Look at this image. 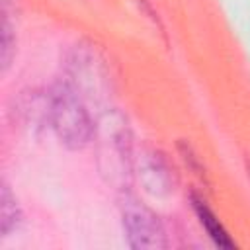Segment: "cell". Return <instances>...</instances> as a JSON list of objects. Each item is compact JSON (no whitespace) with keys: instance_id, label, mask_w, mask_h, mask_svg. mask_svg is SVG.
Masks as SVG:
<instances>
[{"instance_id":"1","label":"cell","mask_w":250,"mask_h":250,"mask_svg":"<svg viewBox=\"0 0 250 250\" xmlns=\"http://www.w3.org/2000/svg\"><path fill=\"white\" fill-rule=\"evenodd\" d=\"M94 141L98 145V164L102 174L107 178V182L117 184L119 191L125 189L135 164L131 129L125 117L113 107L100 111Z\"/></svg>"},{"instance_id":"2","label":"cell","mask_w":250,"mask_h":250,"mask_svg":"<svg viewBox=\"0 0 250 250\" xmlns=\"http://www.w3.org/2000/svg\"><path fill=\"white\" fill-rule=\"evenodd\" d=\"M51 129L70 150H82L94 141L96 121L86 102L61 78L49 90Z\"/></svg>"},{"instance_id":"3","label":"cell","mask_w":250,"mask_h":250,"mask_svg":"<svg viewBox=\"0 0 250 250\" xmlns=\"http://www.w3.org/2000/svg\"><path fill=\"white\" fill-rule=\"evenodd\" d=\"M109 70L104 64V59L90 45H76L66 59V72L62 80L86 102L88 107L107 109L109 100Z\"/></svg>"},{"instance_id":"4","label":"cell","mask_w":250,"mask_h":250,"mask_svg":"<svg viewBox=\"0 0 250 250\" xmlns=\"http://www.w3.org/2000/svg\"><path fill=\"white\" fill-rule=\"evenodd\" d=\"M119 213L127 244L135 250H160L168 246L160 217L135 193L119 191Z\"/></svg>"},{"instance_id":"5","label":"cell","mask_w":250,"mask_h":250,"mask_svg":"<svg viewBox=\"0 0 250 250\" xmlns=\"http://www.w3.org/2000/svg\"><path fill=\"white\" fill-rule=\"evenodd\" d=\"M133 172H137L143 188L152 197H166L176 189V174L168 158L154 148H143L135 156Z\"/></svg>"},{"instance_id":"6","label":"cell","mask_w":250,"mask_h":250,"mask_svg":"<svg viewBox=\"0 0 250 250\" xmlns=\"http://www.w3.org/2000/svg\"><path fill=\"white\" fill-rule=\"evenodd\" d=\"M10 115L18 127L27 133H41L45 127H51V98L49 92L41 90H23L14 98Z\"/></svg>"},{"instance_id":"7","label":"cell","mask_w":250,"mask_h":250,"mask_svg":"<svg viewBox=\"0 0 250 250\" xmlns=\"http://www.w3.org/2000/svg\"><path fill=\"white\" fill-rule=\"evenodd\" d=\"M191 209L197 217V223L201 225V229L207 232V236L213 240V244H217L219 248H234V240L230 238L229 230L225 229V225L221 223V219L215 215V211L205 203V199L197 193H191Z\"/></svg>"},{"instance_id":"8","label":"cell","mask_w":250,"mask_h":250,"mask_svg":"<svg viewBox=\"0 0 250 250\" xmlns=\"http://www.w3.org/2000/svg\"><path fill=\"white\" fill-rule=\"evenodd\" d=\"M21 217H23L21 207L16 195L12 193L8 184H2V189H0V234L2 238L18 230V227L21 225Z\"/></svg>"},{"instance_id":"9","label":"cell","mask_w":250,"mask_h":250,"mask_svg":"<svg viewBox=\"0 0 250 250\" xmlns=\"http://www.w3.org/2000/svg\"><path fill=\"white\" fill-rule=\"evenodd\" d=\"M14 55H16V33H14V25L10 23V14H2V43H0L2 72H6L10 68Z\"/></svg>"},{"instance_id":"10","label":"cell","mask_w":250,"mask_h":250,"mask_svg":"<svg viewBox=\"0 0 250 250\" xmlns=\"http://www.w3.org/2000/svg\"><path fill=\"white\" fill-rule=\"evenodd\" d=\"M180 152H182V158H184V162L188 164V168H191L195 174H199V176H203L205 174V170L201 168V160L197 158V154L193 152V148L188 145V143H180Z\"/></svg>"},{"instance_id":"11","label":"cell","mask_w":250,"mask_h":250,"mask_svg":"<svg viewBox=\"0 0 250 250\" xmlns=\"http://www.w3.org/2000/svg\"><path fill=\"white\" fill-rule=\"evenodd\" d=\"M248 174H250V160H248Z\"/></svg>"}]
</instances>
